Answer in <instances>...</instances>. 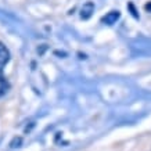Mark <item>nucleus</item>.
<instances>
[{
	"label": "nucleus",
	"instance_id": "39448f33",
	"mask_svg": "<svg viewBox=\"0 0 151 151\" xmlns=\"http://www.w3.org/2000/svg\"><path fill=\"white\" fill-rule=\"evenodd\" d=\"M129 9L132 10V14H133V15H134V17H136V18H137L139 15H137V14H136V10L133 9V4H129Z\"/></svg>",
	"mask_w": 151,
	"mask_h": 151
},
{
	"label": "nucleus",
	"instance_id": "f03ea898",
	"mask_svg": "<svg viewBox=\"0 0 151 151\" xmlns=\"http://www.w3.org/2000/svg\"><path fill=\"white\" fill-rule=\"evenodd\" d=\"M119 18H121V13H119L118 10H116V11L114 10V11H110V13L105 14L104 17L101 18V22L107 24V25H114Z\"/></svg>",
	"mask_w": 151,
	"mask_h": 151
},
{
	"label": "nucleus",
	"instance_id": "20e7f679",
	"mask_svg": "<svg viewBox=\"0 0 151 151\" xmlns=\"http://www.w3.org/2000/svg\"><path fill=\"white\" fill-rule=\"evenodd\" d=\"M10 90V83L6 81V78H0V97H3Z\"/></svg>",
	"mask_w": 151,
	"mask_h": 151
},
{
	"label": "nucleus",
	"instance_id": "f257e3e1",
	"mask_svg": "<svg viewBox=\"0 0 151 151\" xmlns=\"http://www.w3.org/2000/svg\"><path fill=\"white\" fill-rule=\"evenodd\" d=\"M10 61V50L6 47L4 43L0 42V78H4V67Z\"/></svg>",
	"mask_w": 151,
	"mask_h": 151
},
{
	"label": "nucleus",
	"instance_id": "423d86ee",
	"mask_svg": "<svg viewBox=\"0 0 151 151\" xmlns=\"http://www.w3.org/2000/svg\"><path fill=\"white\" fill-rule=\"evenodd\" d=\"M146 10H148V11H151V3H148V4H146Z\"/></svg>",
	"mask_w": 151,
	"mask_h": 151
},
{
	"label": "nucleus",
	"instance_id": "7ed1b4c3",
	"mask_svg": "<svg viewBox=\"0 0 151 151\" xmlns=\"http://www.w3.org/2000/svg\"><path fill=\"white\" fill-rule=\"evenodd\" d=\"M93 13H94V3H93V1H87V3L83 4L82 9H81V18L89 19L92 17Z\"/></svg>",
	"mask_w": 151,
	"mask_h": 151
}]
</instances>
